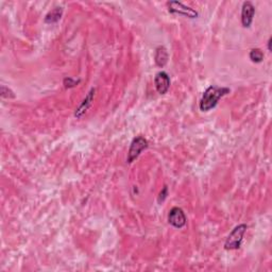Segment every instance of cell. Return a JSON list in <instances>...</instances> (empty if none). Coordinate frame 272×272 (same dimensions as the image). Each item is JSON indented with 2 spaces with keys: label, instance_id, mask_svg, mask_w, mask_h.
<instances>
[{
  "label": "cell",
  "instance_id": "9",
  "mask_svg": "<svg viewBox=\"0 0 272 272\" xmlns=\"http://www.w3.org/2000/svg\"><path fill=\"white\" fill-rule=\"evenodd\" d=\"M168 59H169V55L168 51L164 46H158L155 49L154 52V61L157 67H165L166 64L168 63Z\"/></svg>",
  "mask_w": 272,
  "mask_h": 272
},
{
  "label": "cell",
  "instance_id": "1",
  "mask_svg": "<svg viewBox=\"0 0 272 272\" xmlns=\"http://www.w3.org/2000/svg\"><path fill=\"white\" fill-rule=\"evenodd\" d=\"M231 93L229 87L210 85L208 86L202 95V98L199 103V109L201 112H209L217 107L219 100L222 97Z\"/></svg>",
  "mask_w": 272,
  "mask_h": 272
},
{
  "label": "cell",
  "instance_id": "4",
  "mask_svg": "<svg viewBox=\"0 0 272 272\" xmlns=\"http://www.w3.org/2000/svg\"><path fill=\"white\" fill-rule=\"evenodd\" d=\"M167 6H168V12L171 14H178V15H181V16H184L191 19L198 18L199 16V13L197 11L191 6L185 5L182 2L169 1L167 2Z\"/></svg>",
  "mask_w": 272,
  "mask_h": 272
},
{
  "label": "cell",
  "instance_id": "2",
  "mask_svg": "<svg viewBox=\"0 0 272 272\" xmlns=\"http://www.w3.org/2000/svg\"><path fill=\"white\" fill-rule=\"evenodd\" d=\"M247 230H248V225L246 223L236 225L229 234L228 238L225 239V243H224L225 250H238L241 246V243H243L244 236Z\"/></svg>",
  "mask_w": 272,
  "mask_h": 272
},
{
  "label": "cell",
  "instance_id": "10",
  "mask_svg": "<svg viewBox=\"0 0 272 272\" xmlns=\"http://www.w3.org/2000/svg\"><path fill=\"white\" fill-rule=\"evenodd\" d=\"M62 16H63V9L62 7L58 6L47 13V15L44 18V21L49 25L56 24V22L60 21V19L62 18Z\"/></svg>",
  "mask_w": 272,
  "mask_h": 272
},
{
  "label": "cell",
  "instance_id": "8",
  "mask_svg": "<svg viewBox=\"0 0 272 272\" xmlns=\"http://www.w3.org/2000/svg\"><path fill=\"white\" fill-rule=\"evenodd\" d=\"M170 77L166 71H158L154 77V86L160 95H165L170 88Z\"/></svg>",
  "mask_w": 272,
  "mask_h": 272
},
{
  "label": "cell",
  "instance_id": "14",
  "mask_svg": "<svg viewBox=\"0 0 272 272\" xmlns=\"http://www.w3.org/2000/svg\"><path fill=\"white\" fill-rule=\"evenodd\" d=\"M167 196H168V187L167 186H164L163 187V190L161 191V193H160V195H158V198H157V202L158 203H160V204H162L165 200H166V198H167Z\"/></svg>",
  "mask_w": 272,
  "mask_h": 272
},
{
  "label": "cell",
  "instance_id": "13",
  "mask_svg": "<svg viewBox=\"0 0 272 272\" xmlns=\"http://www.w3.org/2000/svg\"><path fill=\"white\" fill-rule=\"evenodd\" d=\"M0 94H1V97L5 98V99H13V98H15V94L5 85H1V92H0Z\"/></svg>",
  "mask_w": 272,
  "mask_h": 272
},
{
  "label": "cell",
  "instance_id": "12",
  "mask_svg": "<svg viewBox=\"0 0 272 272\" xmlns=\"http://www.w3.org/2000/svg\"><path fill=\"white\" fill-rule=\"evenodd\" d=\"M80 82H81L80 79L79 80H74L70 77H66L63 80V84H64V87L66 89H69V88H73V87L77 86Z\"/></svg>",
  "mask_w": 272,
  "mask_h": 272
},
{
  "label": "cell",
  "instance_id": "6",
  "mask_svg": "<svg viewBox=\"0 0 272 272\" xmlns=\"http://www.w3.org/2000/svg\"><path fill=\"white\" fill-rule=\"evenodd\" d=\"M95 94H96V88L95 87H92L88 90V93L86 94L84 99L82 100V102L80 103L79 107L75 109V111H74V117L75 118L81 119L83 116L86 114V112L93 105Z\"/></svg>",
  "mask_w": 272,
  "mask_h": 272
},
{
  "label": "cell",
  "instance_id": "7",
  "mask_svg": "<svg viewBox=\"0 0 272 272\" xmlns=\"http://www.w3.org/2000/svg\"><path fill=\"white\" fill-rule=\"evenodd\" d=\"M255 15V6L251 1H245L241 6V25L244 28H250Z\"/></svg>",
  "mask_w": 272,
  "mask_h": 272
},
{
  "label": "cell",
  "instance_id": "11",
  "mask_svg": "<svg viewBox=\"0 0 272 272\" xmlns=\"http://www.w3.org/2000/svg\"><path fill=\"white\" fill-rule=\"evenodd\" d=\"M264 52L260 48H253L249 52V58H250L253 63H262L264 61Z\"/></svg>",
  "mask_w": 272,
  "mask_h": 272
},
{
  "label": "cell",
  "instance_id": "5",
  "mask_svg": "<svg viewBox=\"0 0 272 272\" xmlns=\"http://www.w3.org/2000/svg\"><path fill=\"white\" fill-rule=\"evenodd\" d=\"M167 220H168V223L172 225L173 228L182 229L187 223V217L182 208L175 206L169 210Z\"/></svg>",
  "mask_w": 272,
  "mask_h": 272
},
{
  "label": "cell",
  "instance_id": "3",
  "mask_svg": "<svg viewBox=\"0 0 272 272\" xmlns=\"http://www.w3.org/2000/svg\"><path fill=\"white\" fill-rule=\"evenodd\" d=\"M149 146L148 140L143 137L141 135L136 136L131 141V145L128 151V156H127V163L132 164L135 160H137V157L140 155L143 150L147 149Z\"/></svg>",
  "mask_w": 272,
  "mask_h": 272
},
{
  "label": "cell",
  "instance_id": "15",
  "mask_svg": "<svg viewBox=\"0 0 272 272\" xmlns=\"http://www.w3.org/2000/svg\"><path fill=\"white\" fill-rule=\"evenodd\" d=\"M271 42H272V37H270L269 41H268V50L271 51Z\"/></svg>",
  "mask_w": 272,
  "mask_h": 272
}]
</instances>
